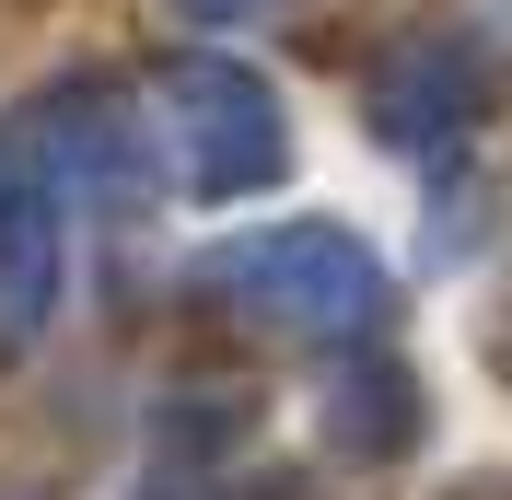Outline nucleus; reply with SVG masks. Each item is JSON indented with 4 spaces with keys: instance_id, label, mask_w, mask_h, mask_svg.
Listing matches in <instances>:
<instances>
[{
    "instance_id": "7ed1b4c3",
    "label": "nucleus",
    "mask_w": 512,
    "mask_h": 500,
    "mask_svg": "<svg viewBox=\"0 0 512 500\" xmlns=\"http://www.w3.org/2000/svg\"><path fill=\"white\" fill-rule=\"evenodd\" d=\"M361 117L396 152H443V140H478L501 117V47L478 24H408L384 35L373 70H361Z\"/></svg>"
},
{
    "instance_id": "423d86ee",
    "label": "nucleus",
    "mask_w": 512,
    "mask_h": 500,
    "mask_svg": "<svg viewBox=\"0 0 512 500\" xmlns=\"http://www.w3.org/2000/svg\"><path fill=\"white\" fill-rule=\"evenodd\" d=\"M175 24H256V12H291V0H163Z\"/></svg>"
},
{
    "instance_id": "f03ea898",
    "label": "nucleus",
    "mask_w": 512,
    "mask_h": 500,
    "mask_svg": "<svg viewBox=\"0 0 512 500\" xmlns=\"http://www.w3.org/2000/svg\"><path fill=\"white\" fill-rule=\"evenodd\" d=\"M210 291H233V314L256 326H280V338H373L396 280H384V256L338 221H268L245 245L210 256Z\"/></svg>"
},
{
    "instance_id": "20e7f679",
    "label": "nucleus",
    "mask_w": 512,
    "mask_h": 500,
    "mask_svg": "<svg viewBox=\"0 0 512 500\" xmlns=\"http://www.w3.org/2000/svg\"><path fill=\"white\" fill-rule=\"evenodd\" d=\"M59 314V198L35 175H0V361H24Z\"/></svg>"
},
{
    "instance_id": "0eeeda50",
    "label": "nucleus",
    "mask_w": 512,
    "mask_h": 500,
    "mask_svg": "<svg viewBox=\"0 0 512 500\" xmlns=\"http://www.w3.org/2000/svg\"><path fill=\"white\" fill-rule=\"evenodd\" d=\"M152 500H187V489H152Z\"/></svg>"
},
{
    "instance_id": "f257e3e1",
    "label": "nucleus",
    "mask_w": 512,
    "mask_h": 500,
    "mask_svg": "<svg viewBox=\"0 0 512 500\" xmlns=\"http://www.w3.org/2000/svg\"><path fill=\"white\" fill-rule=\"evenodd\" d=\"M152 152L175 163V187L187 198H256L291 175V117L280 94L256 82L245 59H210V47H187V59L152 70Z\"/></svg>"
},
{
    "instance_id": "39448f33",
    "label": "nucleus",
    "mask_w": 512,
    "mask_h": 500,
    "mask_svg": "<svg viewBox=\"0 0 512 500\" xmlns=\"http://www.w3.org/2000/svg\"><path fill=\"white\" fill-rule=\"evenodd\" d=\"M326 442L350 454V466H396L419 442V384L396 361H350V373L326 384Z\"/></svg>"
}]
</instances>
